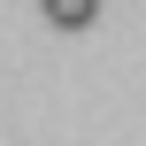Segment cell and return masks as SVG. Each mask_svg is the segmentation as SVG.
<instances>
[{
    "instance_id": "6da1fadb",
    "label": "cell",
    "mask_w": 146,
    "mask_h": 146,
    "mask_svg": "<svg viewBox=\"0 0 146 146\" xmlns=\"http://www.w3.org/2000/svg\"><path fill=\"white\" fill-rule=\"evenodd\" d=\"M38 8H46V23H54V31H85V23L100 15V0H38Z\"/></svg>"
}]
</instances>
